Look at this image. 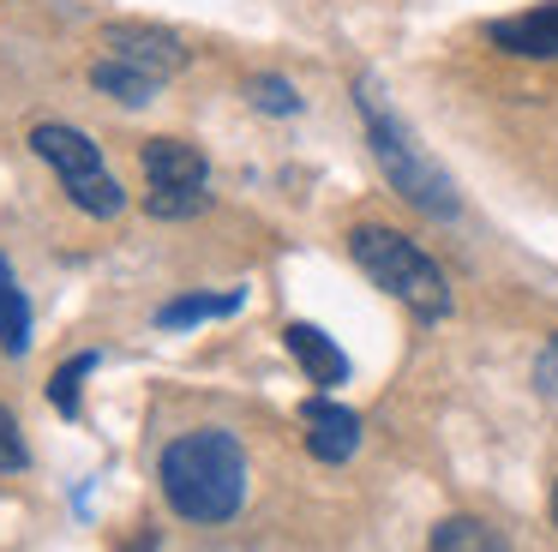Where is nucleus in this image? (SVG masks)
Masks as SVG:
<instances>
[{"label":"nucleus","instance_id":"6e6552de","mask_svg":"<svg viewBox=\"0 0 558 552\" xmlns=\"http://www.w3.org/2000/svg\"><path fill=\"white\" fill-rule=\"evenodd\" d=\"M486 36H493L505 55L553 60L558 55V0H553V7H534V12H517V19H498Z\"/></svg>","mask_w":558,"mask_h":552},{"label":"nucleus","instance_id":"9d476101","mask_svg":"<svg viewBox=\"0 0 558 552\" xmlns=\"http://www.w3.org/2000/svg\"><path fill=\"white\" fill-rule=\"evenodd\" d=\"M90 84H97L102 96H114V103H126V108H138V103H150V96L162 91L150 72H138V67H126V60H114V55H102L97 67H90Z\"/></svg>","mask_w":558,"mask_h":552},{"label":"nucleus","instance_id":"ddd939ff","mask_svg":"<svg viewBox=\"0 0 558 552\" xmlns=\"http://www.w3.org/2000/svg\"><path fill=\"white\" fill-rule=\"evenodd\" d=\"M241 288H229V295H181L169 300V307L157 312L162 331H186V324H205V319H229V312H241Z\"/></svg>","mask_w":558,"mask_h":552},{"label":"nucleus","instance_id":"a211bd4d","mask_svg":"<svg viewBox=\"0 0 558 552\" xmlns=\"http://www.w3.org/2000/svg\"><path fill=\"white\" fill-rule=\"evenodd\" d=\"M126 552H150V535H145V540H133V547H126Z\"/></svg>","mask_w":558,"mask_h":552},{"label":"nucleus","instance_id":"f257e3e1","mask_svg":"<svg viewBox=\"0 0 558 552\" xmlns=\"http://www.w3.org/2000/svg\"><path fill=\"white\" fill-rule=\"evenodd\" d=\"M162 499L186 523H229L246 499V456L241 439L222 427H198L162 451Z\"/></svg>","mask_w":558,"mask_h":552},{"label":"nucleus","instance_id":"f3484780","mask_svg":"<svg viewBox=\"0 0 558 552\" xmlns=\"http://www.w3.org/2000/svg\"><path fill=\"white\" fill-rule=\"evenodd\" d=\"M534 384H541L546 396H558V336L541 348V360H534Z\"/></svg>","mask_w":558,"mask_h":552},{"label":"nucleus","instance_id":"9b49d317","mask_svg":"<svg viewBox=\"0 0 558 552\" xmlns=\"http://www.w3.org/2000/svg\"><path fill=\"white\" fill-rule=\"evenodd\" d=\"M0 348L7 355H25L31 348V300L13 283V264L0 259Z\"/></svg>","mask_w":558,"mask_h":552},{"label":"nucleus","instance_id":"0eeeda50","mask_svg":"<svg viewBox=\"0 0 558 552\" xmlns=\"http://www.w3.org/2000/svg\"><path fill=\"white\" fill-rule=\"evenodd\" d=\"M301 427H306V451H313L318 463H349V456L361 451V415L330 403V396H313V403L301 408Z\"/></svg>","mask_w":558,"mask_h":552},{"label":"nucleus","instance_id":"1a4fd4ad","mask_svg":"<svg viewBox=\"0 0 558 552\" xmlns=\"http://www.w3.org/2000/svg\"><path fill=\"white\" fill-rule=\"evenodd\" d=\"M282 343H289V355L306 367V379H313V384H342V379H349V355H342L318 324H289Z\"/></svg>","mask_w":558,"mask_h":552},{"label":"nucleus","instance_id":"dca6fc26","mask_svg":"<svg viewBox=\"0 0 558 552\" xmlns=\"http://www.w3.org/2000/svg\"><path fill=\"white\" fill-rule=\"evenodd\" d=\"M25 463H31V451H25V432H19L13 408H0V475H19Z\"/></svg>","mask_w":558,"mask_h":552},{"label":"nucleus","instance_id":"39448f33","mask_svg":"<svg viewBox=\"0 0 558 552\" xmlns=\"http://www.w3.org/2000/svg\"><path fill=\"white\" fill-rule=\"evenodd\" d=\"M138 163H145V211L162 216V223H181V216H198L210 204V168L205 156L193 151L186 139H150L145 151H138Z\"/></svg>","mask_w":558,"mask_h":552},{"label":"nucleus","instance_id":"6ab92c4d","mask_svg":"<svg viewBox=\"0 0 558 552\" xmlns=\"http://www.w3.org/2000/svg\"><path fill=\"white\" fill-rule=\"evenodd\" d=\"M553 523H558V492H553Z\"/></svg>","mask_w":558,"mask_h":552},{"label":"nucleus","instance_id":"423d86ee","mask_svg":"<svg viewBox=\"0 0 558 552\" xmlns=\"http://www.w3.org/2000/svg\"><path fill=\"white\" fill-rule=\"evenodd\" d=\"M102 43H109V55H114V60H126V67L150 72L157 84H169L174 72L186 67L181 36L157 31V24H109V31H102Z\"/></svg>","mask_w":558,"mask_h":552},{"label":"nucleus","instance_id":"f8f14e48","mask_svg":"<svg viewBox=\"0 0 558 552\" xmlns=\"http://www.w3.org/2000/svg\"><path fill=\"white\" fill-rule=\"evenodd\" d=\"M426 552H505V535L481 516H445L433 528V547Z\"/></svg>","mask_w":558,"mask_h":552},{"label":"nucleus","instance_id":"f03ea898","mask_svg":"<svg viewBox=\"0 0 558 552\" xmlns=\"http://www.w3.org/2000/svg\"><path fill=\"white\" fill-rule=\"evenodd\" d=\"M361 120H366V139H373V156H378V168H385V180L402 192V199L414 204V211H426V216H457L462 211V199H457V180L445 175V168L433 163V156L414 144V132L397 120V108L378 96V84L373 79H361Z\"/></svg>","mask_w":558,"mask_h":552},{"label":"nucleus","instance_id":"4468645a","mask_svg":"<svg viewBox=\"0 0 558 552\" xmlns=\"http://www.w3.org/2000/svg\"><path fill=\"white\" fill-rule=\"evenodd\" d=\"M246 96H253V108H265V115H301L294 84L277 79V72H253V79H246Z\"/></svg>","mask_w":558,"mask_h":552},{"label":"nucleus","instance_id":"2eb2a0df","mask_svg":"<svg viewBox=\"0 0 558 552\" xmlns=\"http://www.w3.org/2000/svg\"><path fill=\"white\" fill-rule=\"evenodd\" d=\"M85 372H97V355H73V360H66V367L49 379V403L61 408L66 420L78 415V379H85Z\"/></svg>","mask_w":558,"mask_h":552},{"label":"nucleus","instance_id":"20e7f679","mask_svg":"<svg viewBox=\"0 0 558 552\" xmlns=\"http://www.w3.org/2000/svg\"><path fill=\"white\" fill-rule=\"evenodd\" d=\"M31 151L43 156V163L61 175V187H66V199L78 204L85 216H121L126 211V192H121V180L102 168V156H97V144L85 139L78 127H61V120H49V127H37L31 132Z\"/></svg>","mask_w":558,"mask_h":552},{"label":"nucleus","instance_id":"7ed1b4c3","mask_svg":"<svg viewBox=\"0 0 558 552\" xmlns=\"http://www.w3.org/2000/svg\"><path fill=\"white\" fill-rule=\"evenodd\" d=\"M349 252L354 264H361L366 276H373L378 288H385L390 300H402V307L414 312V319H445L450 312V283L445 271H438L433 259H426L421 247H414L409 235H397V228H378V223H361L349 235Z\"/></svg>","mask_w":558,"mask_h":552}]
</instances>
